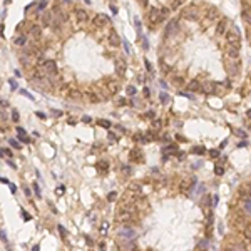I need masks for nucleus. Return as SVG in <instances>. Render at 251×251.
Here are the masks:
<instances>
[{"mask_svg":"<svg viewBox=\"0 0 251 251\" xmlns=\"http://www.w3.org/2000/svg\"><path fill=\"white\" fill-rule=\"evenodd\" d=\"M224 54L228 55V57L231 59V60L238 59V57H239V45H236V44H228V42H226Z\"/></svg>","mask_w":251,"mask_h":251,"instance_id":"nucleus-1","label":"nucleus"},{"mask_svg":"<svg viewBox=\"0 0 251 251\" xmlns=\"http://www.w3.org/2000/svg\"><path fill=\"white\" fill-rule=\"evenodd\" d=\"M226 72L229 74V75H238L239 70H241V65H239V60L238 59H234L233 62H226Z\"/></svg>","mask_w":251,"mask_h":251,"instance_id":"nucleus-2","label":"nucleus"},{"mask_svg":"<svg viewBox=\"0 0 251 251\" xmlns=\"http://www.w3.org/2000/svg\"><path fill=\"white\" fill-rule=\"evenodd\" d=\"M44 70H45V74L50 75V77L57 75V64H55L54 60H45L44 62Z\"/></svg>","mask_w":251,"mask_h":251,"instance_id":"nucleus-3","label":"nucleus"},{"mask_svg":"<svg viewBox=\"0 0 251 251\" xmlns=\"http://www.w3.org/2000/svg\"><path fill=\"white\" fill-rule=\"evenodd\" d=\"M114 69H116V74L117 75H126V70H127V67H126V62L122 60V59H117V60L114 62Z\"/></svg>","mask_w":251,"mask_h":251,"instance_id":"nucleus-4","label":"nucleus"},{"mask_svg":"<svg viewBox=\"0 0 251 251\" xmlns=\"http://www.w3.org/2000/svg\"><path fill=\"white\" fill-rule=\"evenodd\" d=\"M129 156H131V161H134V162H142V161H144V157H142V153H141V149H137V147H134V149H131Z\"/></svg>","mask_w":251,"mask_h":251,"instance_id":"nucleus-5","label":"nucleus"},{"mask_svg":"<svg viewBox=\"0 0 251 251\" xmlns=\"http://www.w3.org/2000/svg\"><path fill=\"white\" fill-rule=\"evenodd\" d=\"M109 44L114 45V47H119V45L122 44V40L119 39V35H117L116 30H111V34H109Z\"/></svg>","mask_w":251,"mask_h":251,"instance_id":"nucleus-6","label":"nucleus"},{"mask_svg":"<svg viewBox=\"0 0 251 251\" xmlns=\"http://www.w3.org/2000/svg\"><path fill=\"white\" fill-rule=\"evenodd\" d=\"M75 19H77V22H80V24L87 22V20H89L87 10H84V9H77V10H75Z\"/></svg>","mask_w":251,"mask_h":251,"instance_id":"nucleus-7","label":"nucleus"},{"mask_svg":"<svg viewBox=\"0 0 251 251\" xmlns=\"http://www.w3.org/2000/svg\"><path fill=\"white\" fill-rule=\"evenodd\" d=\"M119 236H121V239H132L134 236H136V231H134V229H122V231H119Z\"/></svg>","mask_w":251,"mask_h":251,"instance_id":"nucleus-8","label":"nucleus"},{"mask_svg":"<svg viewBox=\"0 0 251 251\" xmlns=\"http://www.w3.org/2000/svg\"><path fill=\"white\" fill-rule=\"evenodd\" d=\"M241 17H243V20L246 22V25L251 27V9H243Z\"/></svg>","mask_w":251,"mask_h":251,"instance_id":"nucleus-9","label":"nucleus"},{"mask_svg":"<svg viewBox=\"0 0 251 251\" xmlns=\"http://www.w3.org/2000/svg\"><path fill=\"white\" fill-rule=\"evenodd\" d=\"M188 90H189V92H199V90H201V84L197 82V80H191V82L188 84Z\"/></svg>","mask_w":251,"mask_h":251,"instance_id":"nucleus-10","label":"nucleus"},{"mask_svg":"<svg viewBox=\"0 0 251 251\" xmlns=\"http://www.w3.org/2000/svg\"><path fill=\"white\" fill-rule=\"evenodd\" d=\"M29 34L32 35L34 39H39L40 37V34H42V29L39 25H30V29H29Z\"/></svg>","mask_w":251,"mask_h":251,"instance_id":"nucleus-11","label":"nucleus"},{"mask_svg":"<svg viewBox=\"0 0 251 251\" xmlns=\"http://www.w3.org/2000/svg\"><path fill=\"white\" fill-rule=\"evenodd\" d=\"M162 153L164 154H178V146L176 144H171V146H168V147H162Z\"/></svg>","mask_w":251,"mask_h":251,"instance_id":"nucleus-12","label":"nucleus"},{"mask_svg":"<svg viewBox=\"0 0 251 251\" xmlns=\"http://www.w3.org/2000/svg\"><path fill=\"white\" fill-rule=\"evenodd\" d=\"M25 42H27V35H19V37L13 39V44L15 45H25Z\"/></svg>","mask_w":251,"mask_h":251,"instance_id":"nucleus-13","label":"nucleus"},{"mask_svg":"<svg viewBox=\"0 0 251 251\" xmlns=\"http://www.w3.org/2000/svg\"><path fill=\"white\" fill-rule=\"evenodd\" d=\"M97 169H99V172L102 171V174H105V172H107V162H105V161L97 162Z\"/></svg>","mask_w":251,"mask_h":251,"instance_id":"nucleus-14","label":"nucleus"},{"mask_svg":"<svg viewBox=\"0 0 251 251\" xmlns=\"http://www.w3.org/2000/svg\"><path fill=\"white\" fill-rule=\"evenodd\" d=\"M99 126L104 127V129H111V121H107V119H99Z\"/></svg>","mask_w":251,"mask_h":251,"instance_id":"nucleus-15","label":"nucleus"},{"mask_svg":"<svg viewBox=\"0 0 251 251\" xmlns=\"http://www.w3.org/2000/svg\"><path fill=\"white\" fill-rule=\"evenodd\" d=\"M193 153H194V154H204V153H206V147L196 146V147H193Z\"/></svg>","mask_w":251,"mask_h":251,"instance_id":"nucleus-16","label":"nucleus"},{"mask_svg":"<svg viewBox=\"0 0 251 251\" xmlns=\"http://www.w3.org/2000/svg\"><path fill=\"white\" fill-rule=\"evenodd\" d=\"M233 134H234V136H238V137H243V139L246 137V132L243 129H233Z\"/></svg>","mask_w":251,"mask_h":251,"instance_id":"nucleus-17","label":"nucleus"},{"mask_svg":"<svg viewBox=\"0 0 251 251\" xmlns=\"http://www.w3.org/2000/svg\"><path fill=\"white\" fill-rule=\"evenodd\" d=\"M214 174H216V176H223V174H224V168L219 166V164H216V168H214Z\"/></svg>","mask_w":251,"mask_h":251,"instance_id":"nucleus-18","label":"nucleus"},{"mask_svg":"<svg viewBox=\"0 0 251 251\" xmlns=\"http://www.w3.org/2000/svg\"><path fill=\"white\" fill-rule=\"evenodd\" d=\"M159 99H161V102H162V104H168V102L171 101V97H169V95L166 94V92H162L161 95H159Z\"/></svg>","mask_w":251,"mask_h":251,"instance_id":"nucleus-19","label":"nucleus"},{"mask_svg":"<svg viewBox=\"0 0 251 251\" xmlns=\"http://www.w3.org/2000/svg\"><path fill=\"white\" fill-rule=\"evenodd\" d=\"M87 97L90 99V102H92V104H97V102H99V97L95 94H87Z\"/></svg>","mask_w":251,"mask_h":251,"instance_id":"nucleus-20","label":"nucleus"},{"mask_svg":"<svg viewBox=\"0 0 251 251\" xmlns=\"http://www.w3.org/2000/svg\"><path fill=\"white\" fill-rule=\"evenodd\" d=\"M219 151H218V149H213V151H209V156L211 157H213V159H218V157H219Z\"/></svg>","mask_w":251,"mask_h":251,"instance_id":"nucleus-21","label":"nucleus"},{"mask_svg":"<svg viewBox=\"0 0 251 251\" xmlns=\"http://www.w3.org/2000/svg\"><path fill=\"white\" fill-rule=\"evenodd\" d=\"M45 7H47V0H40V3H39V12H42V10H45Z\"/></svg>","mask_w":251,"mask_h":251,"instance_id":"nucleus-22","label":"nucleus"},{"mask_svg":"<svg viewBox=\"0 0 251 251\" xmlns=\"http://www.w3.org/2000/svg\"><path fill=\"white\" fill-rule=\"evenodd\" d=\"M116 197H117V194H116L114 191H112V193H109V194H107V201H109V203H112V201H114Z\"/></svg>","mask_w":251,"mask_h":251,"instance_id":"nucleus-23","label":"nucleus"},{"mask_svg":"<svg viewBox=\"0 0 251 251\" xmlns=\"http://www.w3.org/2000/svg\"><path fill=\"white\" fill-rule=\"evenodd\" d=\"M153 129L154 131H159V129H161V121H157V119H156V121H153Z\"/></svg>","mask_w":251,"mask_h":251,"instance_id":"nucleus-24","label":"nucleus"},{"mask_svg":"<svg viewBox=\"0 0 251 251\" xmlns=\"http://www.w3.org/2000/svg\"><path fill=\"white\" fill-rule=\"evenodd\" d=\"M107 139H109V141H114V142H116V141H119V137L116 136L114 132H109V134H107Z\"/></svg>","mask_w":251,"mask_h":251,"instance_id":"nucleus-25","label":"nucleus"},{"mask_svg":"<svg viewBox=\"0 0 251 251\" xmlns=\"http://www.w3.org/2000/svg\"><path fill=\"white\" fill-rule=\"evenodd\" d=\"M126 90H127V95H134V94H136V87H134V86H129Z\"/></svg>","mask_w":251,"mask_h":251,"instance_id":"nucleus-26","label":"nucleus"},{"mask_svg":"<svg viewBox=\"0 0 251 251\" xmlns=\"http://www.w3.org/2000/svg\"><path fill=\"white\" fill-rule=\"evenodd\" d=\"M20 94H22V95H25V97H29L30 101H34V95H32V94H29L25 89H20Z\"/></svg>","mask_w":251,"mask_h":251,"instance_id":"nucleus-27","label":"nucleus"},{"mask_svg":"<svg viewBox=\"0 0 251 251\" xmlns=\"http://www.w3.org/2000/svg\"><path fill=\"white\" fill-rule=\"evenodd\" d=\"M129 189H132V191H139V189H141V184H136V182H132V184H129Z\"/></svg>","mask_w":251,"mask_h":251,"instance_id":"nucleus-28","label":"nucleus"},{"mask_svg":"<svg viewBox=\"0 0 251 251\" xmlns=\"http://www.w3.org/2000/svg\"><path fill=\"white\" fill-rule=\"evenodd\" d=\"M2 154H3V156H7V157H12V151H10V149H5V147L2 149Z\"/></svg>","mask_w":251,"mask_h":251,"instance_id":"nucleus-29","label":"nucleus"},{"mask_svg":"<svg viewBox=\"0 0 251 251\" xmlns=\"http://www.w3.org/2000/svg\"><path fill=\"white\" fill-rule=\"evenodd\" d=\"M122 45H124V50L127 52V54H129V52H131V45H129V42L124 40V42H122Z\"/></svg>","mask_w":251,"mask_h":251,"instance_id":"nucleus-30","label":"nucleus"},{"mask_svg":"<svg viewBox=\"0 0 251 251\" xmlns=\"http://www.w3.org/2000/svg\"><path fill=\"white\" fill-rule=\"evenodd\" d=\"M144 64H146V69L149 70V72H153V65H151V62L147 60V59H144Z\"/></svg>","mask_w":251,"mask_h":251,"instance_id":"nucleus-31","label":"nucleus"},{"mask_svg":"<svg viewBox=\"0 0 251 251\" xmlns=\"http://www.w3.org/2000/svg\"><path fill=\"white\" fill-rule=\"evenodd\" d=\"M10 144H12V147H15V149H20V144L17 142L15 139H10Z\"/></svg>","mask_w":251,"mask_h":251,"instance_id":"nucleus-32","label":"nucleus"},{"mask_svg":"<svg viewBox=\"0 0 251 251\" xmlns=\"http://www.w3.org/2000/svg\"><path fill=\"white\" fill-rule=\"evenodd\" d=\"M245 208H246V213H248V214H251V201H246Z\"/></svg>","mask_w":251,"mask_h":251,"instance_id":"nucleus-33","label":"nucleus"},{"mask_svg":"<svg viewBox=\"0 0 251 251\" xmlns=\"http://www.w3.org/2000/svg\"><path fill=\"white\" fill-rule=\"evenodd\" d=\"M12 119H13V121H15V122L19 121V112H17L15 109H13V111H12Z\"/></svg>","mask_w":251,"mask_h":251,"instance_id":"nucleus-34","label":"nucleus"},{"mask_svg":"<svg viewBox=\"0 0 251 251\" xmlns=\"http://www.w3.org/2000/svg\"><path fill=\"white\" fill-rule=\"evenodd\" d=\"M17 134H20V136H27V134H25V129H24V127H17Z\"/></svg>","mask_w":251,"mask_h":251,"instance_id":"nucleus-35","label":"nucleus"},{"mask_svg":"<svg viewBox=\"0 0 251 251\" xmlns=\"http://www.w3.org/2000/svg\"><path fill=\"white\" fill-rule=\"evenodd\" d=\"M34 189H35V194H37V196L40 197V188L37 186V182H34Z\"/></svg>","mask_w":251,"mask_h":251,"instance_id":"nucleus-36","label":"nucleus"},{"mask_svg":"<svg viewBox=\"0 0 251 251\" xmlns=\"http://www.w3.org/2000/svg\"><path fill=\"white\" fill-rule=\"evenodd\" d=\"M174 84L176 86H182V77L179 79V77H174Z\"/></svg>","mask_w":251,"mask_h":251,"instance_id":"nucleus-37","label":"nucleus"},{"mask_svg":"<svg viewBox=\"0 0 251 251\" xmlns=\"http://www.w3.org/2000/svg\"><path fill=\"white\" fill-rule=\"evenodd\" d=\"M19 139L22 141V142H30V139H29L27 136H20V134H19Z\"/></svg>","mask_w":251,"mask_h":251,"instance_id":"nucleus-38","label":"nucleus"},{"mask_svg":"<svg viewBox=\"0 0 251 251\" xmlns=\"http://www.w3.org/2000/svg\"><path fill=\"white\" fill-rule=\"evenodd\" d=\"M64 191H65V188H64V186H60V188H57V189H55V193H57V194H62Z\"/></svg>","mask_w":251,"mask_h":251,"instance_id":"nucleus-39","label":"nucleus"},{"mask_svg":"<svg viewBox=\"0 0 251 251\" xmlns=\"http://www.w3.org/2000/svg\"><path fill=\"white\" fill-rule=\"evenodd\" d=\"M70 97H79V92H77V90H70Z\"/></svg>","mask_w":251,"mask_h":251,"instance_id":"nucleus-40","label":"nucleus"},{"mask_svg":"<svg viewBox=\"0 0 251 251\" xmlns=\"http://www.w3.org/2000/svg\"><path fill=\"white\" fill-rule=\"evenodd\" d=\"M9 84H10V86L13 87V89H17V82H15L13 79H10V80H9Z\"/></svg>","mask_w":251,"mask_h":251,"instance_id":"nucleus-41","label":"nucleus"},{"mask_svg":"<svg viewBox=\"0 0 251 251\" xmlns=\"http://www.w3.org/2000/svg\"><path fill=\"white\" fill-rule=\"evenodd\" d=\"M57 229H59V233H62V234H65V228H64V226H60V224H59V226H57Z\"/></svg>","mask_w":251,"mask_h":251,"instance_id":"nucleus-42","label":"nucleus"},{"mask_svg":"<svg viewBox=\"0 0 251 251\" xmlns=\"http://www.w3.org/2000/svg\"><path fill=\"white\" fill-rule=\"evenodd\" d=\"M122 171H124L126 174H131V168H129V166H124V168H122Z\"/></svg>","mask_w":251,"mask_h":251,"instance_id":"nucleus-43","label":"nucleus"},{"mask_svg":"<svg viewBox=\"0 0 251 251\" xmlns=\"http://www.w3.org/2000/svg\"><path fill=\"white\" fill-rule=\"evenodd\" d=\"M245 189H246V191H248V194H251V182H248V184H246V186H245Z\"/></svg>","mask_w":251,"mask_h":251,"instance_id":"nucleus-44","label":"nucleus"},{"mask_svg":"<svg viewBox=\"0 0 251 251\" xmlns=\"http://www.w3.org/2000/svg\"><path fill=\"white\" fill-rule=\"evenodd\" d=\"M35 116H39L40 119H45V114H44V112H35Z\"/></svg>","mask_w":251,"mask_h":251,"instance_id":"nucleus-45","label":"nucleus"},{"mask_svg":"<svg viewBox=\"0 0 251 251\" xmlns=\"http://www.w3.org/2000/svg\"><path fill=\"white\" fill-rule=\"evenodd\" d=\"M82 121H84V122H90V121H92V119H90L89 116H84V117H82Z\"/></svg>","mask_w":251,"mask_h":251,"instance_id":"nucleus-46","label":"nucleus"},{"mask_svg":"<svg viewBox=\"0 0 251 251\" xmlns=\"http://www.w3.org/2000/svg\"><path fill=\"white\" fill-rule=\"evenodd\" d=\"M111 10H112V13H114V15L117 13V7H116V5H111Z\"/></svg>","mask_w":251,"mask_h":251,"instance_id":"nucleus-47","label":"nucleus"},{"mask_svg":"<svg viewBox=\"0 0 251 251\" xmlns=\"http://www.w3.org/2000/svg\"><path fill=\"white\" fill-rule=\"evenodd\" d=\"M146 116H147V117H151V119H154V116H156V114H154V112H153V111H149V112H147V114H146Z\"/></svg>","mask_w":251,"mask_h":251,"instance_id":"nucleus-48","label":"nucleus"},{"mask_svg":"<svg viewBox=\"0 0 251 251\" xmlns=\"http://www.w3.org/2000/svg\"><path fill=\"white\" fill-rule=\"evenodd\" d=\"M144 95H146V97H149V95H151V90L147 89V87H146V89H144Z\"/></svg>","mask_w":251,"mask_h":251,"instance_id":"nucleus-49","label":"nucleus"},{"mask_svg":"<svg viewBox=\"0 0 251 251\" xmlns=\"http://www.w3.org/2000/svg\"><path fill=\"white\" fill-rule=\"evenodd\" d=\"M246 236H248V238L251 239V226H249V228H248V229H246Z\"/></svg>","mask_w":251,"mask_h":251,"instance_id":"nucleus-50","label":"nucleus"},{"mask_svg":"<svg viewBox=\"0 0 251 251\" xmlns=\"http://www.w3.org/2000/svg\"><path fill=\"white\" fill-rule=\"evenodd\" d=\"M204 246H208V241H203V243H199V246H197V248H204Z\"/></svg>","mask_w":251,"mask_h":251,"instance_id":"nucleus-51","label":"nucleus"},{"mask_svg":"<svg viewBox=\"0 0 251 251\" xmlns=\"http://www.w3.org/2000/svg\"><path fill=\"white\" fill-rule=\"evenodd\" d=\"M24 193H25V194H27V196H30V194H32V193H30V189H29V188H24Z\"/></svg>","mask_w":251,"mask_h":251,"instance_id":"nucleus-52","label":"nucleus"},{"mask_svg":"<svg viewBox=\"0 0 251 251\" xmlns=\"http://www.w3.org/2000/svg\"><path fill=\"white\" fill-rule=\"evenodd\" d=\"M22 214H24V218H25V219H27V221H29V219H30V216H29V214H27V213H25V211H22Z\"/></svg>","mask_w":251,"mask_h":251,"instance_id":"nucleus-53","label":"nucleus"},{"mask_svg":"<svg viewBox=\"0 0 251 251\" xmlns=\"http://www.w3.org/2000/svg\"><path fill=\"white\" fill-rule=\"evenodd\" d=\"M117 104H119V105H126V99H121V101H119Z\"/></svg>","mask_w":251,"mask_h":251,"instance_id":"nucleus-54","label":"nucleus"},{"mask_svg":"<svg viewBox=\"0 0 251 251\" xmlns=\"http://www.w3.org/2000/svg\"><path fill=\"white\" fill-rule=\"evenodd\" d=\"M2 182H3V184H10V181H9V179H5V178H2Z\"/></svg>","mask_w":251,"mask_h":251,"instance_id":"nucleus-55","label":"nucleus"},{"mask_svg":"<svg viewBox=\"0 0 251 251\" xmlns=\"http://www.w3.org/2000/svg\"><path fill=\"white\" fill-rule=\"evenodd\" d=\"M246 116H248V117L251 119V109H249V111H248V112H246Z\"/></svg>","mask_w":251,"mask_h":251,"instance_id":"nucleus-56","label":"nucleus"}]
</instances>
